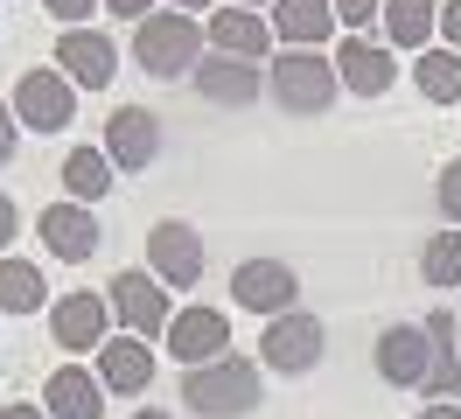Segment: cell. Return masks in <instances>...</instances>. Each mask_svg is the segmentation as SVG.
I'll use <instances>...</instances> for the list:
<instances>
[{
	"mask_svg": "<svg viewBox=\"0 0 461 419\" xmlns=\"http://www.w3.org/2000/svg\"><path fill=\"white\" fill-rule=\"evenodd\" d=\"M182 405L203 419H238V413H252V405H266V363L252 357H217V363H203V370H182Z\"/></svg>",
	"mask_w": 461,
	"mask_h": 419,
	"instance_id": "cell-1",
	"label": "cell"
},
{
	"mask_svg": "<svg viewBox=\"0 0 461 419\" xmlns=\"http://www.w3.org/2000/svg\"><path fill=\"white\" fill-rule=\"evenodd\" d=\"M266 91H273L287 112L315 119V112L336 105L343 77H336V56H321V50H280L273 63H266Z\"/></svg>",
	"mask_w": 461,
	"mask_h": 419,
	"instance_id": "cell-2",
	"label": "cell"
},
{
	"mask_svg": "<svg viewBox=\"0 0 461 419\" xmlns=\"http://www.w3.org/2000/svg\"><path fill=\"white\" fill-rule=\"evenodd\" d=\"M203 56V28L196 14H147L133 28V63H140L147 77H189Z\"/></svg>",
	"mask_w": 461,
	"mask_h": 419,
	"instance_id": "cell-3",
	"label": "cell"
},
{
	"mask_svg": "<svg viewBox=\"0 0 461 419\" xmlns=\"http://www.w3.org/2000/svg\"><path fill=\"white\" fill-rule=\"evenodd\" d=\"M7 105H14V119H22L29 133H63V126L77 119V84L63 77V70H22Z\"/></svg>",
	"mask_w": 461,
	"mask_h": 419,
	"instance_id": "cell-4",
	"label": "cell"
},
{
	"mask_svg": "<svg viewBox=\"0 0 461 419\" xmlns=\"http://www.w3.org/2000/svg\"><path fill=\"white\" fill-rule=\"evenodd\" d=\"M203 266H210L203 231H189L182 217H161L147 231V273L161 279V287H203Z\"/></svg>",
	"mask_w": 461,
	"mask_h": 419,
	"instance_id": "cell-5",
	"label": "cell"
},
{
	"mask_svg": "<svg viewBox=\"0 0 461 419\" xmlns=\"http://www.w3.org/2000/svg\"><path fill=\"white\" fill-rule=\"evenodd\" d=\"M321 350H329V329H321L315 314H280V322H266L259 335V363L266 370H280V378H301V370H315Z\"/></svg>",
	"mask_w": 461,
	"mask_h": 419,
	"instance_id": "cell-6",
	"label": "cell"
},
{
	"mask_svg": "<svg viewBox=\"0 0 461 419\" xmlns=\"http://www.w3.org/2000/svg\"><path fill=\"white\" fill-rule=\"evenodd\" d=\"M230 294H238L245 314L280 322V314H294V301H301V279H294V266H280V259H245V266L230 273Z\"/></svg>",
	"mask_w": 461,
	"mask_h": 419,
	"instance_id": "cell-7",
	"label": "cell"
},
{
	"mask_svg": "<svg viewBox=\"0 0 461 419\" xmlns=\"http://www.w3.org/2000/svg\"><path fill=\"white\" fill-rule=\"evenodd\" d=\"M35 238L50 245V259L63 266H85L91 251L105 245V231L91 217V203H50V210H35Z\"/></svg>",
	"mask_w": 461,
	"mask_h": 419,
	"instance_id": "cell-8",
	"label": "cell"
},
{
	"mask_svg": "<svg viewBox=\"0 0 461 419\" xmlns=\"http://www.w3.org/2000/svg\"><path fill=\"white\" fill-rule=\"evenodd\" d=\"M161 342H168V357H182V370H203V363L230 357V322L217 307H175Z\"/></svg>",
	"mask_w": 461,
	"mask_h": 419,
	"instance_id": "cell-9",
	"label": "cell"
},
{
	"mask_svg": "<svg viewBox=\"0 0 461 419\" xmlns=\"http://www.w3.org/2000/svg\"><path fill=\"white\" fill-rule=\"evenodd\" d=\"M57 70L70 84H85V91H105L119 77V42L105 28H63L57 35Z\"/></svg>",
	"mask_w": 461,
	"mask_h": 419,
	"instance_id": "cell-10",
	"label": "cell"
},
{
	"mask_svg": "<svg viewBox=\"0 0 461 419\" xmlns=\"http://www.w3.org/2000/svg\"><path fill=\"white\" fill-rule=\"evenodd\" d=\"M113 314H119V329L126 335H168V322H175V307H168V294H161V279L154 273H119L113 279Z\"/></svg>",
	"mask_w": 461,
	"mask_h": 419,
	"instance_id": "cell-11",
	"label": "cell"
},
{
	"mask_svg": "<svg viewBox=\"0 0 461 419\" xmlns=\"http://www.w3.org/2000/svg\"><path fill=\"white\" fill-rule=\"evenodd\" d=\"M336 77H343V91H357V98H384V91L399 84V63H392V50L371 42V35H343V42H336Z\"/></svg>",
	"mask_w": 461,
	"mask_h": 419,
	"instance_id": "cell-12",
	"label": "cell"
},
{
	"mask_svg": "<svg viewBox=\"0 0 461 419\" xmlns=\"http://www.w3.org/2000/svg\"><path fill=\"white\" fill-rule=\"evenodd\" d=\"M154 154H161V119L147 105H119L113 119H105V161L126 168V175H140Z\"/></svg>",
	"mask_w": 461,
	"mask_h": 419,
	"instance_id": "cell-13",
	"label": "cell"
},
{
	"mask_svg": "<svg viewBox=\"0 0 461 419\" xmlns=\"http://www.w3.org/2000/svg\"><path fill=\"white\" fill-rule=\"evenodd\" d=\"M427 363H433L427 329H412V322H392V329L377 335V378H384V385L420 391V385H427Z\"/></svg>",
	"mask_w": 461,
	"mask_h": 419,
	"instance_id": "cell-14",
	"label": "cell"
},
{
	"mask_svg": "<svg viewBox=\"0 0 461 419\" xmlns=\"http://www.w3.org/2000/svg\"><path fill=\"white\" fill-rule=\"evenodd\" d=\"M427 342H433V363H427V398L433 405H461V314H427Z\"/></svg>",
	"mask_w": 461,
	"mask_h": 419,
	"instance_id": "cell-15",
	"label": "cell"
},
{
	"mask_svg": "<svg viewBox=\"0 0 461 419\" xmlns=\"http://www.w3.org/2000/svg\"><path fill=\"white\" fill-rule=\"evenodd\" d=\"M105 322H113V301H98V294H63L50 307V335H57V350H105Z\"/></svg>",
	"mask_w": 461,
	"mask_h": 419,
	"instance_id": "cell-16",
	"label": "cell"
},
{
	"mask_svg": "<svg viewBox=\"0 0 461 419\" xmlns=\"http://www.w3.org/2000/svg\"><path fill=\"white\" fill-rule=\"evenodd\" d=\"M196 84H203V98H210V105H252V98H259V84H266V63L210 50V56H203V70H196Z\"/></svg>",
	"mask_w": 461,
	"mask_h": 419,
	"instance_id": "cell-17",
	"label": "cell"
},
{
	"mask_svg": "<svg viewBox=\"0 0 461 419\" xmlns=\"http://www.w3.org/2000/svg\"><path fill=\"white\" fill-rule=\"evenodd\" d=\"M210 50L273 63V22H266L259 7H217V14H210Z\"/></svg>",
	"mask_w": 461,
	"mask_h": 419,
	"instance_id": "cell-18",
	"label": "cell"
},
{
	"mask_svg": "<svg viewBox=\"0 0 461 419\" xmlns=\"http://www.w3.org/2000/svg\"><path fill=\"white\" fill-rule=\"evenodd\" d=\"M266 22H273V35H280L287 50H321V42L343 28L336 22V0H273Z\"/></svg>",
	"mask_w": 461,
	"mask_h": 419,
	"instance_id": "cell-19",
	"label": "cell"
},
{
	"mask_svg": "<svg viewBox=\"0 0 461 419\" xmlns=\"http://www.w3.org/2000/svg\"><path fill=\"white\" fill-rule=\"evenodd\" d=\"M98 385L119 391V398H140L154 385V350H147L140 335H113L105 350H98Z\"/></svg>",
	"mask_w": 461,
	"mask_h": 419,
	"instance_id": "cell-20",
	"label": "cell"
},
{
	"mask_svg": "<svg viewBox=\"0 0 461 419\" xmlns=\"http://www.w3.org/2000/svg\"><path fill=\"white\" fill-rule=\"evenodd\" d=\"M42 405H50V419H105V385L91 378L85 363H63L42 385Z\"/></svg>",
	"mask_w": 461,
	"mask_h": 419,
	"instance_id": "cell-21",
	"label": "cell"
},
{
	"mask_svg": "<svg viewBox=\"0 0 461 419\" xmlns=\"http://www.w3.org/2000/svg\"><path fill=\"white\" fill-rule=\"evenodd\" d=\"M412 84H420V98L427 105H461V50H420V63H412Z\"/></svg>",
	"mask_w": 461,
	"mask_h": 419,
	"instance_id": "cell-22",
	"label": "cell"
},
{
	"mask_svg": "<svg viewBox=\"0 0 461 419\" xmlns=\"http://www.w3.org/2000/svg\"><path fill=\"white\" fill-rule=\"evenodd\" d=\"M63 189H70V203L113 196V161H105V147H70V154H63Z\"/></svg>",
	"mask_w": 461,
	"mask_h": 419,
	"instance_id": "cell-23",
	"label": "cell"
},
{
	"mask_svg": "<svg viewBox=\"0 0 461 419\" xmlns=\"http://www.w3.org/2000/svg\"><path fill=\"white\" fill-rule=\"evenodd\" d=\"M50 301V279L29 259H0V314H35Z\"/></svg>",
	"mask_w": 461,
	"mask_h": 419,
	"instance_id": "cell-24",
	"label": "cell"
},
{
	"mask_svg": "<svg viewBox=\"0 0 461 419\" xmlns=\"http://www.w3.org/2000/svg\"><path fill=\"white\" fill-rule=\"evenodd\" d=\"M433 28H440V0H384V35L399 50H427Z\"/></svg>",
	"mask_w": 461,
	"mask_h": 419,
	"instance_id": "cell-25",
	"label": "cell"
},
{
	"mask_svg": "<svg viewBox=\"0 0 461 419\" xmlns=\"http://www.w3.org/2000/svg\"><path fill=\"white\" fill-rule=\"evenodd\" d=\"M420 273H427V287H461V231H433L420 251Z\"/></svg>",
	"mask_w": 461,
	"mask_h": 419,
	"instance_id": "cell-26",
	"label": "cell"
},
{
	"mask_svg": "<svg viewBox=\"0 0 461 419\" xmlns=\"http://www.w3.org/2000/svg\"><path fill=\"white\" fill-rule=\"evenodd\" d=\"M433 203H440V217H447V223H461V154L440 168V189H433Z\"/></svg>",
	"mask_w": 461,
	"mask_h": 419,
	"instance_id": "cell-27",
	"label": "cell"
},
{
	"mask_svg": "<svg viewBox=\"0 0 461 419\" xmlns=\"http://www.w3.org/2000/svg\"><path fill=\"white\" fill-rule=\"evenodd\" d=\"M42 7H50L63 28H85V22H91V7H105V0H42Z\"/></svg>",
	"mask_w": 461,
	"mask_h": 419,
	"instance_id": "cell-28",
	"label": "cell"
},
{
	"mask_svg": "<svg viewBox=\"0 0 461 419\" xmlns=\"http://www.w3.org/2000/svg\"><path fill=\"white\" fill-rule=\"evenodd\" d=\"M371 14H384V0H336V22L343 28H371Z\"/></svg>",
	"mask_w": 461,
	"mask_h": 419,
	"instance_id": "cell-29",
	"label": "cell"
},
{
	"mask_svg": "<svg viewBox=\"0 0 461 419\" xmlns=\"http://www.w3.org/2000/svg\"><path fill=\"white\" fill-rule=\"evenodd\" d=\"M14 140H22V119H14V105L0 98V168L14 161Z\"/></svg>",
	"mask_w": 461,
	"mask_h": 419,
	"instance_id": "cell-30",
	"label": "cell"
},
{
	"mask_svg": "<svg viewBox=\"0 0 461 419\" xmlns=\"http://www.w3.org/2000/svg\"><path fill=\"white\" fill-rule=\"evenodd\" d=\"M440 42L461 50V0H440Z\"/></svg>",
	"mask_w": 461,
	"mask_h": 419,
	"instance_id": "cell-31",
	"label": "cell"
},
{
	"mask_svg": "<svg viewBox=\"0 0 461 419\" xmlns=\"http://www.w3.org/2000/svg\"><path fill=\"white\" fill-rule=\"evenodd\" d=\"M22 238V210H14V196H0V251Z\"/></svg>",
	"mask_w": 461,
	"mask_h": 419,
	"instance_id": "cell-32",
	"label": "cell"
},
{
	"mask_svg": "<svg viewBox=\"0 0 461 419\" xmlns=\"http://www.w3.org/2000/svg\"><path fill=\"white\" fill-rule=\"evenodd\" d=\"M105 14H126V22L140 28L147 14H154V0H105Z\"/></svg>",
	"mask_w": 461,
	"mask_h": 419,
	"instance_id": "cell-33",
	"label": "cell"
},
{
	"mask_svg": "<svg viewBox=\"0 0 461 419\" xmlns=\"http://www.w3.org/2000/svg\"><path fill=\"white\" fill-rule=\"evenodd\" d=\"M0 419H50V405H7Z\"/></svg>",
	"mask_w": 461,
	"mask_h": 419,
	"instance_id": "cell-34",
	"label": "cell"
},
{
	"mask_svg": "<svg viewBox=\"0 0 461 419\" xmlns=\"http://www.w3.org/2000/svg\"><path fill=\"white\" fill-rule=\"evenodd\" d=\"M420 419H461V405H427Z\"/></svg>",
	"mask_w": 461,
	"mask_h": 419,
	"instance_id": "cell-35",
	"label": "cell"
},
{
	"mask_svg": "<svg viewBox=\"0 0 461 419\" xmlns=\"http://www.w3.org/2000/svg\"><path fill=\"white\" fill-rule=\"evenodd\" d=\"M175 7H182V14H203V7H217V0H175Z\"/></svg>",
	"mask_w": 461,
	"mask_h": 419,
	"instance_id": "cell-36",
	"label": "cell"
},
{
	"mask_svg": "<svg viewBox=\"0 0 461 419\" xmlns=\"http://www.w3.org/2000/svg\"><path fill=\"white\" fill-rule=\"evenodd\" d=\"M133 419H168V413H154V405H140V413H133Z\"/></svg>",
	"mask_w": 461,
	"mask_h": 419,
	"instance_id": "cell-37",
	"label": "cell"
},
{
	"mask_svg": "<svg viewBox=\"0 0 461 419\" xmlns=\"http://www.w3.org/2000/svg\"><path fill=\"white\" fill-rule=\"evenodd\" d=\"M230 7H266V0H230Z\"/></svg>",
	"mask_w": 461,
	"mask_h": 419,
	"instance_id": "cell-38",
	"label": "cell"
}]
</instances>
